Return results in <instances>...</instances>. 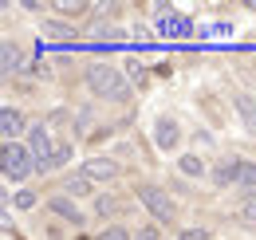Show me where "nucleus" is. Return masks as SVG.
Listing matches in <instances>:
<instances>
[{
    "label": "nucleus",
    "mask_w": 256,
    "mask_h": 240,
    "mask_svg": "<svg viewBox=\"0 0 256 240\" xmlns=\"http://www.w3.org/2000/svg\"><path fill=\"white\" fill-rule=\"evenodd\" d=\"M87 87L95 90L98 98H110V102H126L130 98V83L122 79V71L110 67V63H91L87 67Z\"/></svg>",
    "instance_id": "f257e3e1"
},
{
    "label": "nucleus",
    "mask_w": 256,
    "mask_h": 240,
    "mask_svg": "<svg viewBox=\"0 0 256 240\" xmlns=\"http://www.w3.org/2000/svg\"><path fill=\"white\" fill-rule=\"evenodd\" d=\"M0 170H4L8 181H24L36 170V158H32V150L20 146V142H4V150H0Z\"/></svg>",
    "instance_id": "f03ea898"
},
{
    "label": "nucleus",
    "mask_w": 256,
    "mask_h": 240,
    "mask_svg": "<svg viewBox=\"0 0 256 240\" xmlns=\"http://www.w3.org/2000/svg\"><path fill=\"white\" fill-rule=\"evenodd\" d=\"M138 201L154 212V220H162V224H174V220H178L174 197H170L166 189H158V185H138Z\"/></svg>",
    "instance_id": "7ed1b4c3"
},
{
    "label": "nucleus",
    "mask_w": 256,
    "mask_h": 240,
    "mask_svg": "<svg viewBox=\"0 0 256 240\" xmlns=\"http://www.w3.org/2000/svg\"><path fill=\"white\" fill-rule=\"evenodd\" d=\"M28 150H32V158H36V170L44 174L48 162H52V154H56V146H52V130H48L44 122L28 130Z\"/></svg>",
    "instance_id": "20e7f679"
},
{
    "label": "nucleus",
    "mask_w": 256,
    "mask_h": 240,
    "mask_svg": "<svg viewBox=\"0 0 256 240\" xmlns=\"http://www.w3.org/2000/svg\"><path fill=\"white\" fill-rule=\"evenodd\" d=\"M178 142H182V126H178L174 118H158L154 122V146H158L162 154L178 150Z\"/></svg>",
    "instance_id": "39448f33"
},
{
    "label": "nucleus",
    "mask_w": 256,
    "mask_h": 240,
    "mask_svg": "<svg viewBox=\"0 0 256 240\" xmlns=\"http://www.w3.org/2000/svg\"><path fill=\"white\" fill-rule=\"evenodd\" d=\"M83 178L87 181H114L118 178V162L114 158H87L83 162Z\"/></svg>",
    "instance_id": "423d86ee"
},
{
    "label": "nucleus",
    "mask_w": 256,
    "mask_h": 240,
    "mask_svg": "<svg viewBox=\"0 0 256 240\" xmlns=\"http://www.w3.org/2000/svg\"><path fill=\"white\" fill-rule=\"evenodd\" d=\"M48 209L56 212L60 220H67V224H83V209L67 197V193H56V197H48Z\"/></svg>",
    "instance_id": "0eeeda50"
},
{
    "label": "nucleus",
    "mask_w": 256,
    "mask_h": 240,
    "mask_svg": "<svg viewBox=\"0 0 256 240\" xmlns=\"http://www.w3.org/2000/svg\"><path fill=\"white\" fill-rule=\"evenodd\" d=\"M0 134H4V142H16L24 134V114L16 106H4L0 110Z\"/></svg>",
    "instance_id": "6e6552de"
},
{
    "label": "nucleus",
    "mask_w": 256,
    "mask_h": 240,
    "mask_svg": "<svg viewBox=\"0 0 256 240\" xmlns=\"http://www.w3.org/2000/svg\"><path fill=\"white\" fill-rule=\"evenodd\" d=\"M232 106H236V114L244 118V130L256 138V98L252 94H232Z\"/></svg>",
    "instance_id": "1a4fd4ad"
},
{
    "label": "nucleus",
    "mask_w": 256,
    "mask_h": 240,
    "mask_svg": "<svg viewBox=\"0 0 256 240\" xmlns=\"http://www.w3.org/2000/svg\"><path fill=\"white\" fill-rule=\"evenodd\" d=\"M178 170H182L186 178H205V174H209V166H205L197 154H182V158H178Z\"/></svg>",
    "instance_id": "9d476101"
},
{
    "label": "nucleus",
    "mask_w": 256,
    "mask_h": 240,
    "mask_svg": "<svg viewBox=\"0 0 256 240\" xmlns=\"http://www.w3.org/2000/svg\"><path fill=\"white\" fill-rule=\"evenodd\" d=\"M236 185H244L248 193H256V162L236 158Z\"/></svg>",
    "instance_id": "9b49d317"
},
{
    "label": "nucleus",
    "mask_w": 256,
    "mask_h": 240,
    "mask_svg": "<svg viewBox=\"0 0 256 240\" xmlns=\"http://www.w3.org/2000/svg\"><path fill=\"white\" fill-rule=\"evenodd\" d=\"M44 36H52V40H71L75 28H67L64 20H44Z\"/></svg>",
    "instance_id": "f8f14e48"
},
{
    "label": "nucleus",
    "mask_w": 256,
    "mask_h": 240,
    "mask_svg": "<svg viewBox=\"0 0 256 240\" xmlns=\"http://www.w3.org/2000/svg\"><path fill=\"white\" fill-rule=\"evenodd\" d=\"M91 12V4H79V0H64V4H56V16H87Z\"/></svg>",
    "instance_id": "ddd939ff"
},
{
    "label": "nucleus",
    "mask_w": 256,
    "mask_h": 240,
    "mask_svg": "<svg viewBox=\"0 0 256 240\" xmlns=\"http://www.w3.org/2000/svg\"><path fill=\"white\" fill-rule=\"evenodd\" d=\"M64 193H67V197H87V193H91V181L83 178V174H79V178H67Z\"/></svg>",
    "instance_id": "4468645a"
},
{
    "label": "nucleus",
    "mask_w": 256,
    "mask_h": 240,
    "mask_svg": "<svg viewBox=\"0 0 256 240\" xmlns=\"http://www.w3.org/2000/svg\"><path fill=\"white\" fill-rule=\"evenodd\" d=\"M213 181H217V185H228V181H236V158H232V162H221V166L213 170Z\"/></svg>",
    "instance_id": "2eb2a0df"
},
{
    "label": "nucleus",
    "mask_w": 256,
    "mask_h": 240,
    "mask_svg": "<svg viewBox=\"0 0 256 240\" xmlns=\"http://www.w3.org/2000/svg\"><path fill=\"white\" fill-rule=\"evenodd\" d=\"M71 154H75V146H56L52 162H48V170H60V166H67V162H71ZM48 170H44V174H48Z\"/></svg>",
    "instance_id": "dca6fc26"
},
{
    "label": "nucleus",
    "mask_w": 256,
    "mask_h": 240,
    "mask_svg": "<svg viewBox=\"0 0 256 240\" xmlns=\"http://www.w3.org/2000/svg\"><path fill=\"white\" fill-rule=\"evenodd\" d=\"M98 240H134V232H130L126 224H110V228L98 232Z\"/></svg>",
    "instance_id": "f3484780"
},
{
    "label": "nucleus",
    "mask_w": 256,
    "mask_h": 240,
    "mask_svg": "<svg viewBox=\"0 0 256 240\" xmlns=\"http://www.w3.org/2000/svg\"><path fill=\"white\" fill-rule=\"evenodd\" d=\"M12 201H16V209H36V205H40V197H36L32 189H20Z\"/></svg>",
    "instance_id": "a211bd4d"
},
{
    "label": "nucleus",
    "mask_w": 256,
    "mask_h": 240,
    "mask_svg": "<svg viewBox=\"0 0 256 240\" xmlns=\"http://www.w3.org/2000/svg\"><path fill=\"white\" fill-rule=\"evenodd\" d=\"M0 56H4V71H16V67H20V52H16L12 44H4V52H0Z\"/></svg>",
    "instance_id": "6ab92c4d"
},
{
    "label": "nucleus",
    "mask_w": 256,
    "mask_h": 240,
    "mask_svg": "<svg viewBox=\"0 0 256 240\" xmlns=\"http://www.w3.org/2000/svg\"><path fill=\"white\" fill-rule=\"evenodd\" d=\"M134 240H162V232H158V224H142L138 232H134Z\"/></svg>",
    "instance_id": "aec40b11"
},
{
    "label": "nucleus",
    "mask_w": 256,
    "mask_h": 240,
    "mask_svg": "<svg viewBox=\"0 0 256 240\" xmlns=\"http://www.w3.org/2000/svg\"><path fill=\"white\" fill-rule=\"evenodd\" d=\"M240 212H244V216H252V220H256V193H248V197L240 201Z\"/></svg>",
    "instance_id": "412c9836"
},
{
    "label": "nucleus",
    "mask_w": 256,
    "mask_h": 240,
    "mask_svg": "<svg viewBox=\"0 0 256 240\" xmlns=\"http://www.w3.org/2000/svg\"><path fill=\"white\" fill-rule=\"evenodd\" d=\"M178 240H209V232H205V228H186Z\"/></svg>",
    "instance_id": "4be33fe9"
},
{
    "label": "nucleus",
    "mask_w": 256,
    "mask_h": 240,
    "mask_svg": "<svg viewBox=\"0 0 256 240\" xmlns=\"http://www.w3.org/2000/svg\"><path fill=\"white\" fill-rule=\"evenodd\" d=\"M130 67V79H134V83H146V71H142V63H126Z\"/></svg>",
    "instance_id": "5701e85b"
},
{
    "label": "nucleus",
    "mask_w": 256,
    "mask_h": 240,
    "mask_svg": "<svg viewBox=\"0 0 256 240\" xmlns=\"http://www.w3.org/2000/svg\"><path fill=\"white\" fill-rule=\"evenodd\" d=\"M114 209H118V205H114L110 197H98V212H102V216H106V212H114Z\"/></svg>",
    "instance_id": "b1692460"
},
{
    "label": "nucleus",
    "mask_w": 256,
    "mask_h": 240,
    "mask_svg": "<svg viewBox=\"0 0 256 240\" xmlns=\"http://www.w3.org/2000/svg\"><path fill=\"white\" fill-rule=\"evenodd\" d=\"M75 240H87V236H75Z\"/></svg>",
    "instance_id": "393cba45"
},
{
    "label": "nucleus",
    "mask_w": 256,
    "mask_h": 240,
    "mask_svg": "<svg viewBox=\"0 0 256 240\" xmlns=\"http://www.w3.org/2000/svg\"><path fill=\"white\" fill-rule=\"evenodd\" d=\"M252 224H256V220H252Z\"/></svg>",
    "instance_id": "a878e982"
}]
</instances>
